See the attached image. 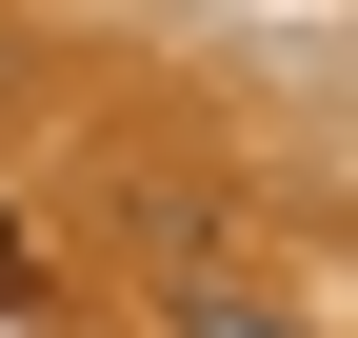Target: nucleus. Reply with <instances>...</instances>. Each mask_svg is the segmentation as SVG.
<instances>
[{
	"mask_svg": "<svg viewBox=\"0 0 358 338\" xmlns=\"http://www.w3.org/2000/svg\"><path fill=\"white\" fill-rule=\"evenodd\" d=\"M179 338H299L279 299H239V279H179Z\"/></svg>",
	"mask_w": 358,
	"mask_h": 338,
	"instance_id": "1",
	"label": "nucleus"
},
{
	"mask_svg": "<svg viewBox=\"0 0 358 338\" xmlns=\"http://www.w3.org/2000/svg\"><path fill=\"white\" fill-rule=\"evenodd\" d=\"M0 299H20V239H0Z\"/></svg>",
	"mask_w": 358,
	"mask_h": 338,
	"instance_id": "2",
	"label": "nucleus"
}]
</instances>
